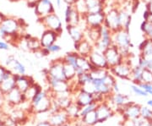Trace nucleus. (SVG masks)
Returning <instances> with one entry per match:
<instances>
[{"mask_svg": "<svg viewBox=\"0 0 152 126\" xmlns=\"http://www.w3.org/2000/svg\"><path fill=\"white\" fill-rule=\"evenodd\" d=\"M112 41L113 45L118 48L122 56L124 57V59L131 57V49L134 48V44L132 42L129 31L120 29L117 32H114L112 35Z\"/></svg>", "mask_w": 152, "mask_h": 126, "instance_id": "f257e3e1", "label": "nucleus"}, {"mask_svg": "<svg viewBox=\"0 0 152 126\" xmlns=\"http://www.w3.org/2000/svg\"><path fill=\"white\" fill-rule=\"evenodd\" d=\"M133 64L131 63V57L128 59H124L123 62H121L118 65L114 66L109 70V72L116 77L121 80L130 81V75L132 71Z\"/></svg>", "mask_w": 152, "mask_h": 126, "instance_id": "f03ea898", "label": "nucleus"}, {"mask_svg": "<svg viewBox=\"0 0 152 126\" xmlns=\"http://www.w3.org/2000/svg\"><path fill=\"white\" fill-rule=\"evenodd\" d=\"M104 25L110 29L113 32L121 29L119 21V10L118 4L111 9L105 11V22Z\"/></svg>", "mask_w": 152, "mask_h": 126, "instance_id": "7ed1b4c3", "label": "nucleus"}, {"mask_svg": "<svg viewBox=\"0 0 152 126\" xmlns=\"http://www.w3.org/2000/svg\"><path fill=\"white\" fill-rule=\"evenodd\" d=\"M38 21L40 22L45 29L53 31L58 35H61L63 33V24L62 21L56 12H53L47 16L43 17L42 19H38Z\"/></svg>", "mask_w": 152, "mask_h": 126, "instance_id": "20e7f679", "label": "nucleus"}, {"mask_svg": "<svg viewBox=\"0 0 152 126\" xmlns=\"http://www.w3.org/2000/svg\"><path fill=\"white\" fill-rule=\"evenodd\" d=\"M81 18L86 27L100 28L105 22V12L85 13L81 15Z\"/></svg>", "mask_w": 152, "mask_h": 126, "instance_id": "39448f33", "label": "nucleus"}, {"mask_svg": "<svg viewBox=\"0 0 152 126\" xmlns=\"http://www.w3.org/2000/svg\"><path fill=\"white\" fill-rule=\"evenodd\" d=\"M103 53L110 69L124 61V57L122 56L118 48L114 45L110 46Z\"/></svg>", "mask_w": 152, "mask_h": 126, "instance_id": "423d86ee", "label": "nucleus"}, {"mask_svg": "<svg viewBox=\"0 0 152 126\" xmlns=\"http://www.w3.org/2000/svg\"><path fill=\"white\" fill-rule=\"evenodd\" d=\"M47 75L55 78V79L66 81L64 73V61L62 58L57 59L50 63L49 68H48Z\"/></svg>", "mask_w": 152, "mask_h": 126, "instance_id": "0eeeda50", "label": "nucleus"}, {"mask_svg": "<svg viewBox=\"0 0 152 126\" xmlns=\"http://www.w3.org/2000/svg\"><path fill=\"white\" fill-rule=\"evenodd\" d=\"M34 11L37 19H42L55 12V8L51 0H39L34 8Z\"/></svg>", "mask_w": 152, "mask_h": 126, "instance_id": "6e6552de", "label": "nucleus"}, {"mask_svg": "<svg viewBox=\"0 0 152 126\" xmlns=\"http://www.w3.org/2000/svg\"><path fill=\"white\" fill-rule=\"evenodd\" d=\"M66 26H79L81 21V14L76 6H66L64 10Z\"/></svg>", "mask_w": 152, "mask_h": 126, "instance_id": "1a4fd4ad", "label": "nucleus"}, {"mask_svg": "<svg viewBox=\"0 0 152 126\" xmlns=\"http://www.w3.org/2000/svg\"><path fill=\"white\" fill-rule=\"evenodd\" d=\"M95 113L97 119V124H102L106 122L114 114L113 108L109 106L106 101L97 105L96 108L95 110Z\"/></svg>", "mask_w": 152, "mask_h": 126, "instance_id": "9d476101", "label": "nucleus"}, {"mask_svg": "<svg viewBox=\"0 0 152 126\" xmlns=\"http://www.w3.org/2000/svg\"><path fill=\"white\" fill-rule=\"evenodd\" d=\"M140 57L147 61V68L152 70V41L151 39L145 38L140 45Z\"/></svg>", "mask_w": 152, "mask_h": 126, "instance_id": "9b49d317", "label": "nucleus"}, {"mask_svg": "<svg viewBox=\"0 0 152 126\" xmlns=\"http://www.w3.org/2000/svg\"><path fill=\"white\" fill-rule=\"evenodd\" d=\"M5 67L10 70L15 75H26V68L24 64L15 59L14 55H9L5 60Z\"/></svg>", "mask_w": 152, "mask_h": 126, "instance_id": "f8f14e48", "label": "nucleus"}, {"mask_svg": "<svg viewBox=\"0 0 152 126\" xmlns=\"http://www.w3.org/2000/svg\"><path fill=\"white\" fill-rule=\"evenodd\" d=\"M140 108L141 106L137 104L134 102H129L124 107H123L119 110L122 111L123 116L125 119H135L140 117Z\"/></svg>", "mask_w": 152, "mask_h": 126, "instance_id": "ddd939ff", "label": "nucleus"}, {"mask_svg": "<svg viewBox=\"0 0 152 126\" xmlns=\"http://www.w3.org/2000/svg\"><path fill=\"white\" fill-rule=\"evenodd\" d=\"M88 59H89L90 63L91 64V65L94 68H101V69L110 70L103 53L99 52L96 49H93L92 52L88 56Z\"/></svg>", "mask_w": 152, "mask_h": 126, "instance_id": "4468645a", "label": "nucleus"}, {"mask_svg": "<svg viewBox=\"0 0 152 126\" xmlns=\"http://www.w3.org/2000/svg\"><path fill=\"white\" fill-rule=\"evenodd\" d=\"M4 97L9 103V104L12 105V106H18V105L26 102V99L24 93H22L16 87L14 88L10 92L5 94L4 96Z\"/></svg>", "mask_w": 152, "mask_h": 126, "instance_id": "2eb2a0df", "label": "nucleus"}, {"mask_svg": "<svg viewBox=\"0 0 152 126\" xmlns=\"http://www.w3.org/2000/svg\"><path fill=\"white\" fill-rule=\"evenodd\" d=\"M48 121L53 126H62L65 124H69L70 119L65 110H59L54 113H50Z\"/></svg>", "mask_w": 152, "mask_h": 126, "instance_id": "dca6fc26", "label": "nucleus"}, {"mask_svg": "<svg viewBox=\"0 0 152 126\" xmlns=\"http://www.w3.org/2000/svg\"><path fill=\"white\" fill-rule=\"evenodd\" d=\"M73 102L75 103L80 108L84 106L91 104L92 103H96L95 98H94V94L83 92L81 90H80V88H79V90L76 91L75 99H73Z\"/></svg>", "mask_w": 152, "mask_h": 126, "instance_id": "f3484780", "label": "nucleus"}, {"mask_svg": "<svg viewBox=\"0 0 152 126\" xmlns=\"http://www.w3.org/2000/svg\"><path fill=\"white\" fill-rule=\"evenodd\" d=\"M58 37H59V35L58 33L51 30L45 29L40 37V43H41L42 48H48L49 46L56 43Z\"/></svg>", "mask_w": 152, "mask_h": 126, "instance_id": "a211bd4d", "label": "nucleus"}, {"mask_svg": "<svg viewBox=\"0 0 152 126\" xmlns=\"http://www.w3.org/2000/svg\"><path fill=\"white\" fill-rule=\"evenodd\" d=\"M66 30L74 44L78 43L85 38V29L79 26H66Z\"/></svg>", "mask_w": 152, "mask_h": 126, "instance_id": "6ab92c4d", "label": "nucleus"}, {"mask_svg": "<svg viewBox=\"0 0 152 126\" xmlns=\"http://www.w3.org/2000/svg\"><path fill=\"white\" fill-rule=\"evenodd\" d=\"M21 42L25 45V50L35 53L42 48L40 39L32 37L31 35H25L21 39Z\"/></svg>", "mask_w": 152, "mask_h": 126, "instance_id": "aec40b11", "label": "nucleus"}, {"mask_svg": "<svg viewBox=\"0 0 152 126\" xmlns=\"http://www.w3.org/2000/svg\"><path fill=\"white\" fill-rule=\"evenodd\" d=\"M86 13H101L106 11V4L100 0H82Z\"/></svg>", "mask_w": 152, "mask_h": 126, "instance_id": "412c9836", "label": "nucleus"}, {"mask_svg": "<svg viewBox=\"0 0 152 126\" xmlns=\"http://www.w3.org/2000/svg\"><path fill=\"white\" fill-rule=\"evenodd\" d=\"M15 76L16 88H18L22 93L26 92L28 88L35 83V81L33 80L32 77L27 75H15Z\"/></svg>", "mask_w": 152, "mask_h": 126, "instance_id": "4be33fe9", "label": "nucleus"}, {"mask_svg": "<svg viewBox=\"0 0 152 126\" xmlns=\"http://www.w3.org/2000/svg\"><path fill=\"white\" fill-rule=\"evenodd\" d=\"M74 46H75L76 53L79 55L84 56V57H88L94 49L93 44L90 41H88L86 38H84L78 43L74 44Z\"/></svg>", "mask_w": 152, "mask_h": 126, "instance_id": "5701e85b", "label": "nucleus"}, {"mask_svg": "<svg viewBox=\"0 0 152 126\" xmlns=\"http://www.w3.org/2000/svg\"><path fill=\"white\" fill-rule=\"evenodd\" d=\"M107 100H109V102L113 105L114 107H116L118 109L122 108L123 107H124L125 105H127L129 102V97L128 95L125 94H122L118 92V93H113L108 97Z\"/></svg>", "mask_w": 152, "mask_h": 126, "instance_id": "b1692460", "label": "nucleus"}, {"mask_svg": "<svg viewBox=\"0 0 152 126\" xmlns=\"http://www.w3.org/2000/svg\"><path fill=\"white\" fill-rule=\"evenodd\" d=\"M118 10H119V21L121 29L129 31L131 22H132V12L120 6H118Z\"/></svg>", "mask_w": 152, "mask_h": 126, "instance_id": "393cba45", "label": "nucleus"}, {"mask_svg": "<svg viewBox=\"0 0 152 126\" xmlns=\"http://www.w3.org/2000/svg\"><path fill=\"white\" fill-rule=\"evenodd\" d=\"M16 87L15 86V74L14 75L7 80H4L3 82L0 85V93L3 96H4L5 94L10 92L11 90H13L14 88Z\"/></svg>", "mask_w": 152, "mask_h": 126, "instance_id": "a878e982", "label": "nucleus"}, {"mask_svg": "<svg viewBox=\"0 0 152 126\" xmlns=\"http://www.w3.org/2000/svg\"><path fill=\"white\" fill-rule=\"evenodd\" d=\"M76 69H80L85 72H90L94 69V67L90 63L88 57H84L78 54L76 60Z\"/></svg>", "mask_w": 152, "mask_h": 126, "instance_id": "bb28decb", "label": "nucleus"}, {"mask_svg": "<svg viewBox=\"0 0 152 126\" xmlns=\"http://www.w3.org/2000/svg\"><path fill=\"white\" fill-rule=\"evenodd\" d=\"M101 37L100 28H91L86 27L85 30V38L90 41L92 44L97 42Z\"/></svg>", "mask_w": 152, "mask_h": 126, "instance_id": "cd10ccee", "label": "nucleus"}, {"mask_svg": "<svg viewBox=\"0 0 152 126\" xmlns=\"http://www.w3.org/2000/svg\"><path fill=\"white\" fill-rule=\"evenodd\" d=\"M112 45H113L112 38H104V37H100L97 42H96L93 44L94 49L97 50L102 53H104Z\"/></svg>", "mask_w": 152, "mask_h": 126, "instance_id": "c85d7f7f", "label": "nucleus"}, {"mask_svg": "<svg viewBox=\"0 0 152 126\" xmlns=\"http://www.w3.org/2000/svg\"><path fill=\"white\" fill-rule=\"evenodd\" d=\"M64 73L65 80L69 82H73L76 79L75 67L69 64H66L64 62Z\"/></svg>", "mask_w": 152, "mask_h": 126, "instance_id": "c756f323", "label": "nucleus"}, {"mask_svg": "<svg viewBox=\"0 0 152 126\" xmlns=\"http://www.w3.org/2000/svg\"><path fill=\"white\" fill-rule=\"evenodd\" d=\"M142 71L143 69L138 64L133 66L130 75V81H132L133 84L139 85L142 82Z\"/></svg>", "mask_w": 152, "mask_h": 126, "instance_id": "7c9ffc66", "label": "nucleus"}, {"mask_svg": "<svg viewBox=\"0 0 152 126\" xmlns=\"http://www.w3.org/2000/svg\"><path fill=\"white\" fill-rule=\"evenodd\" d=\"M42 90V86H41L40 85H38L37 83L35 82L33 85H31V86L26 90V92H24V95H25L26 99V102L29 101V102L31 103V100L33 99V97H34L38 92H40Z\"/></svg>", "mask_w": 152, "mask_h": 126, "instance_id": "2f4dec72", "label": "nucleus"}, {"mask_svg": "<svg viewBox=\"0 0 152 126\" xmlns=\"http://www.w3.org/2000/svg\"><path fill=\"white\" fill-rule=\"evenodd\" d=\"M65 112L67 113L68 116L71 119H80V108L75 103H72L67 108L65 109Z\"/></svg>", "mask_w": 152, "mask_h": 126, "instance_id": "473e14b6", "label": "nucleus"}, {"mask_svg": "<svg viewBox=\"0 0 152 126\" xmlns=\"http://www.w3.org/2000/svg\"><path fill=\"white\" fill-rule=\"evenodd\" d=\"M109 74V70L101 69V68H94L90 71V75L93 81L95 80H102Z\"/></svg>", "mask_w": 152, "mask_h": 126, "instance_id": "72a5a7b5", "label": "nucleus"}, {"mask_svg": "<svg viewBox=\"0 0 152 126\" xmlns=\"http://www.w3.org/2000/svg\"><path fill=\"white\" fill-rule=\"evenodd\" d=\"M80 119L83 122V124H85L87 126H94L96 125H97V119H96L95 111L91 112L90 114L84 116Z\"/></svg>", "mask_w": 152, "mask_h": 126, "instance_id": "f704fd0d", "label": "nucleus"}, {"mask_svg": "<svg viewBox=\"0 0 152 126\" xmlns=\"http://www.w3.org/2000/svg\"><path fill=\"white\" fill-rule=\"evenodd\" d=\"M76 85L80 87L82 86H84L85 84H86L88 82H92L93 80L91 75H90V72H86L82 75H77L76 76Z\"/></svg>", "mask_w": 152, "mask_h": 126, "instance_id": "c9c22d12", "label": "nucleus"}, {"mask_svg": "<svg viewBox=\"0 0 152 126\" xmlns=\"http://www.w3.org/2000/svg\"><path fill=\"white\" fill-rule=\"evenodd\" d=\"M140 30L143 32L145 38H152V23L143 21L140 25Z\"/></svg>", "mask_w": 152, "mask_h": 126, "instance_id": "e433bc0d", "label": "nucleus"}, {"mask_svg": "<svg viewBox=\"0 0 152 126\" xmlns=\"http://www.w3.org/2000/svg\"><path fill=\"white\" fill-rule=\"evenodd\" d=\"M77 57H78V53L76 52H70V53H67L62 59L64 63L69 64L70 65H73L75 67L76 69V60H77Z\"/></svg>", "mask_w": 152, "mask_h": 126, "instance_id": "4c0bfd02", "label": "nucleus"}, {"mask_svg": "<svg viewBox=\"0 0 152 126\" xmlns=\"http://www.w3.org/2000/svg\"><path fill=\"white\" fill-rule=\"evenodd\" d=\"M97 103H92L91 104H88L86 106L82 107L81 108H80V118L81 119L84 116H86L88 114H90L91 112L95 111L96 108V107H97Z\"/></svg>", "mask_w": 152, "mask_h": 126, "instance_id": "58836bf2", "label": "nucleus"}, {"mask_svg": "<svg viewBox=\"0 0 152 126\" xmlns=\"http://www.w3.org/2000/svg\"><path fill=\"white\" fill-rule=\"evenodd\" d=\"M131 92L133 93L138 96V97H147L148 96H150L149 94L147 93L146 92H145L141 87H140L138 85H135V84H132L130 86Z\"/></svg>", "mask_w": 152, "mask_h": 126, "instance_id": "ea45409f", "label": "nucleus"}, {"mask_svg": "<svg viewBox=\"0 0 152 126\" xmlns=\"http://www.w3.org/2000/svg\"><path fill=\"white\" fill-rule=\"evenodd\" d=\"M140 117L147 120L152 119V108H150L146 106H141L140 108Z\"/></svg>", "mask_w": 152, "mask_h": 126, "instance_id": "a19ab883", "label": "nucleus"}, {"mask_svg": "<svg viewBox=\"0 0 152 126\" xmlns=\"http://www.w3.org/2000/svg\"><path fill=\"white\" fill-rule=\"evenodd\" d=\"M142 82L152 85V70L149 69H144L142 71Z\"/></svg>", "mask_w": 152, "mask_h": 126, "instance_id": "79ce46f5", "label": "nucleus"}, {"mask_svg": "<svg viewBox=\"0 0 152 126\" xmlns=\"http://www.w3.org/2000/svg\"><path fill=\"white\" fill-rule=\"evenodd\" d=\"M45 48L48 49V51L50 54H51V53H59L60 51L62 50L61 46L58 45L57 42L54 44H53V45H51V46H49L48 48Z\"/></svg>", "mask_w": 152, "mask_h": 126, "instance_id": "37998d69", "label": "nucleus"}, {"mask_svg": "<svg viewBox=\"0 0 152 126\" xmlns=\"http://www.w3.org/2000/svg\"><path fill=\"white\" fill-rule=\"evenodd\" d=\"M140 87H141L145 92H146L149 95H152V85L151 84H148V83L141 82L140 84L138 85Z\"/></svg>", "mask_w": 152, "mask_h": 126, "instance_id": "c03bdc74", "label": "nucleus"}, {"mask_svg": "<svg viewBox=\"0 0 152 126\" xmlns=\"http://www.w3.org/2000/svg\"><path fill=\"white\" fill-rule=\"evenodd\" d=\"M10 49V44L4 40L0 39V51H9Z\"/></svg>", "mask_w": 152, "mask_h": 126, "instance_id": "a18cd8bd", "label": "nucleus"}, {"mask_svg": "<svg viewBox=\"0 0 152 126\" xmlns=\"http://www.w3.org/2000/svg\"><path fill=\"white\" fill-rule=\"evenodd\" d=\"M143 19L145 21L152 23V13L145 10L144 11V14H143Z\"/></svg>", "mask_w": 152, "mask_h": 126, "instance_id": "49530a36", "label": "nucleus"}, {"mask_svg": "<svg viewBox=\"0 0 152 126\" xmlns=\"http://www.w3.org/2000/svg\"><path fill=\"white\" fill-rule=\"evenodd\" d=\"M80 0H64V3L66 5L69 6H75Z\"/></svg>", "mask_w": 152, "mask_h": 126, "instance_id": "de8ad7c7", "label": "nucleus"}, {"mask_svg": "<svg viewBox=\"0 0 152 126\" xmlns=\"http://www.w3.org/2000/svg\"><path fill=\"white\" fill-rule=\"evenodd\" d=\"M26 4H27V6L29 8L34 9L35 6L37 5V4L39 0H26Z\"/></svg>", "mask_w": 152, "mask_h": 126, "instance_id": "09e8293b", "label": "nucleus"}, {"mask_svg": "<svg viewBox=\"0 0 152 126\" xmlns=\"http://www.w3.org/2000/svg\"><path fill=\"white\" fill-rule=\"evenodd\" d=\"M5 70V66H3L0 64V85H1V83L3 82V81H4V74Z\"/></svg>", "mask_w": 152, "mask_h": 126, "instance_id": "8fccbe9b", "label": "nucleus"}, {"mask_svg": "<svg viewBox=\"0 0 152 126\" xmlns=\"http://www.w3.org/2000/svg\"><path fill=\"white\" fill-rule=\"evenodd\" d=\"M36 126H53L48 120H42L39 121Z\"/></svg>", "mask_w": 152, "mask_h": 126, "instance_id": "3c124183", "label": "nucleus"}, {"mask_svg": "<svg viewBox=\"0 0 152 126\" xmlns=\"http://www.w3.org/2000/svg\"><path fill=\"white\" fill-rule=\"evenodd\" d=\"M113 93H118V92H120L119 86H118V82H116L113 85Z\"/></svg>", "mask_w": 152, "mask_h": 126, "instance_id": "603ef678", "label": "nucleus"}, {"mask_svg": "<svg viewBox=\"0 0 152 126\" xmlns=\"http://www.w3.org/2000/svg\"><path fill=\"white\" fill-rule=\"evenodd\" d=\"M145 10L152 13V0H150L147 4H145Z\"/></svg>", "mask_w": 152, "mask_h": 126, "instance_id": "864d4df0", "label": "nucleus"}, {"mask_svg": "<svg viewBox=\"0 0 152 126\" xmlns=\"http://www.w3.org/2000/svg\"><path fill=\"white\" fill-rule=\"evenodd\" d=\"M55 2H56V5L57 7L60 9L61 7H62V4H63V3H64V0H55Z\"/></svg>", "mask_w": 152, "mask_h": 126, "instance_id": "5fc2aeb1", "label": "nucleus"}, {"mask_svg": "<svg viewBox=\"0 0 152 126\" xmlns=\"http://www.w3.org/2000/svg\"><path fill=\"white\" fill-rule=\"evenodd\" d=\"M146 104L149 108H152V99H149V100L146 102Z\"/></svg>", "mask_w": 152, "mask_h": 126, "instance_id": "6e6d98bb", "label": "nucleus"}, {"mask_svg": "<svg viewBox=\"0 0 152 126\" xmlns=\"http://www.w3.org/2000/svg\"><path fill=\"white\" fill-rule=\"evenodd\" d=\"M5 17H6L5 15H4L3 13H1V12H0V25H1V23H2V21H4V19Z\"/></svg>", "mask_w": 152, "mask_h": 126, "instance_id": "4d7b16f0", "label": "nucleus"}, {"mask_svg": "<svg viewBox=\"0 0 152 126\" xmlns=\"http://www.w3.org/2000/svg\"><path fill=\"white\" fill-rule=\"evenodd\" d=\"M101 2H102V3H104V4H107V2H108V0H100Z\"/></svg>", "mask_w": 152, "mask_h": 126, "instance_id": "13d9d810", "label": "nucleus"}, {"mask_svg": "<svg viewBox=\"0 0 152 126\" xmlns=\"http://www.w3.org/2000/svg\"><path fill=\"white\" fill-rule=\"evenodd\" d=\"M62 126H71V125H69V124H65V125H62Z\"/></svg>", "mask_w": 152, "mask_h": 126, "instance_id": "bf43d9fd", "label": "nucleus"}, {"mask_svg": "<svg viewBox=\"0 0 152 126\" xmlns=\"http://www.w3.org/2000/svg\"><path fill=\"white\" fill-rule=\"evenodd\" d=\"M143 1H144V2H145V4H147V3H148V2H149L150 0H143Z\"/></svg>", "mask_w": 152, "mask_h": 126, "instance_id": "052dcab7", "label": "nucleus"}, {"mask_svg": "<svg viewBox=\"0 0 152 126\" xmlns=\"http://www.w3.org/2000/svg\"><path fill=\"white\" fill-rule=\"evenodd\" d=\"M10 1H13V2H18V1H21V0H10Z\"/></svg>", "mask_w": 152, "mask_h": 126, "instance_id": "680f3d73", "label": "nucleus"}, {"mask_svg": "<svg viewBox=\"0 0 152 126\" xmlns=\"http://www.w3.org/2000/svg\"><path fill=\"white\" fill-rule=\"evenodd\" d=\"M151 41H152V38H151Z\"/></svg>", "mask_w": 152, "mask_h": 126, "instance_id": "e2e57ef3", "label": "nucleus"}, {"mask_svg": "<svg viewBox=\"0 0 152 126\" xmlns=\"http://www.w3.org/2000/svg\"><path fill=\"white\" fill-rule=\"evenodd\" d=\"M151 122H152V119H151Z\"/></svg>", "mask_w": 152, "mask_h": 126, "instance_id": "0e129e2a", "label": "nucleus"}, {"mask_svg": "<svg viewBox=\"0 0 152 126\" xmlns=\"http://www.w3.org/2000/svg\"><path fill=\"white\" fill-rule=\"evenodd\" d=\"M151 96H152V95H151Z\"/></svg>", "mask_w": 152, "mask_h": 126, "instance_id": "69168bd1", "label": "nucleus"}]
</instances>
